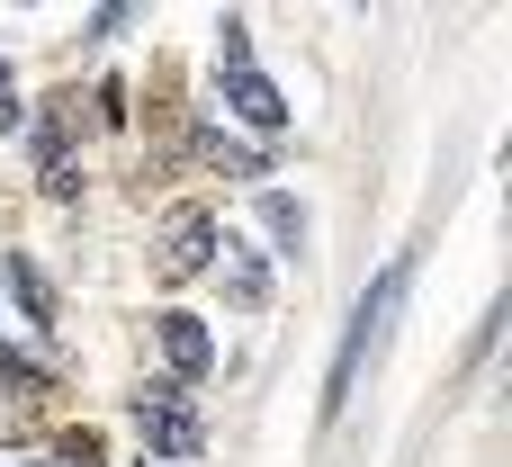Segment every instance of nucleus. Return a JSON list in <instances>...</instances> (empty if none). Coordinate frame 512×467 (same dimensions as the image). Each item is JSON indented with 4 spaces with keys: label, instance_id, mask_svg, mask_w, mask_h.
Here are the masks:
<instances>
[{
    "label": "nucleus",
    "instance_id": "7ed1b4c3",
    "mask_svg": "<svg viewBox=\"0 0 512 467\" xmlns=\"http://www.w3.org/2000/svg\"><path fill=\"white\" fill-rule=\"evenodd\" d=\"M225 99H234V117H252L261 135H279V126H288V99H279V81H261L252 63H243V72H225Z\"/></svg>",
    "mask_w": 512,
    "mask_h": 467
},
{
    "label": "nucleus",
    "instance_id": "6e6552de",
    "mask_svg": "<svg viewBox=\"0 0 512 467\" xmlns=\"http://www.w3.org/2000/svg\"><path fill=\"white\" fill-rule=\"evenodd\" d=\"M261 225L279 234V252H297V234H306V216H297V198H261Z\"/></svg>",
    "mask_w": 512,
    "mask_h": 467
},
{
    "label": "nucleus",
    "instance_id": "20e7f679",
    "mask_svg": "<svg viewBox=\"0 0 512 467\" xmlns=\"http://www.w3.org/2000/svg\"><path fill=\"white\" fill-rule=\"evenodd\" d=\"M153 333H162V360H171L180 378H207V360H216V342H207V324H198V315H162Z\"/></svg>",
    "mask_w": 512,
    "mask_h": 467
},
{
    "label": "nucleus",
    "instance_id": "0eeeda50",
    "mask_svg": "<svg viewBox=\"0 0 512 467\" xmlns=\"http://www.w3.org/2000/svg\"><path fill=\"white\" fill-rule=\"evenodd\" d=\"M54 467H108V441L99 432H63L54 441Z\"/></svg>",
    "mask_w": 512,
    "mask_h": 467
},
{
    "label": "nucleus",
    "instance_id": "f257e3e1",
    "mask_svg": "<svg viewBox=\"0 0 512 467\" xmlns=\"http://www.w3.org/2000/svg\"><path fill=\"white\" fill-rule=\"evenodd\" d=\"M207 261H216V216L207 207H171L162 234H153V270L162 279H198Z\"/></svg>",
    "mask_w": 512,
    "mask_h": 467
},
{
    "label": "nucleus",
    "instance_id": "f03ea898",
    "mask_svg": "<svg viewBox=\"0 0 512 467\" xmlns=\"http://www.w3.org/2000/svg\"><path fill=\"white\" fill-rule=\"evenodd\" d=\"M135 423H144V441H153L162 459H198V441H207L198 414L180 405V387H144V396H135Z\"/></svg>",
    "mask_w": 512,
    "mask_h": 467
},
{
    "label": "nucleus",
    "instance_id": "1a4fd4ad",
    "mask_svg": "<svg viewBox=\"0 0 512 467\" xmlns=\"http://www.w3.org/2000/svg\"><path fill=\"white\" fill-rule=\"evenodd\" d=\"M0 126H18V81H9V63H0Z\"/></svg>",
    "mask_w": 512,
    "mask_h": 467
},
{
    "label": "nucleus",
    "instance_id": "9d476101",
    "mask_svg": "<svg viewBox=\"0 0 512 467\" xmlns=\"http://www.w3.org/2000/svg\"><path fill=\"white\" fill-rule=\"evenodd\" d=\"M0 467H54V459H36V450H0Z\"/></svg>",
    "mask_w": 512,
    "mask_h": 467
},
{
    "label": "nucleus",
    "instance_id": "423d86ee",
    "mask_svg": "<svg viewBox=\"0 0 512 467\" xmlns=\"http://www.w3.org/2000/svg\"><path fill=\"white\" fill-rule=\"evenodd\" d=\"M225 288H234V306H243V315H261V297H270V279H261V261H252V252H243L234 234H225Z\"/></svg>",
    "mask_w": 512,
    "mask_h": 467
},
{
    "label": "nucleus",
    "instance_id": "39448f33",
    "mask_svg": "<svg viewBox=\"0 0 512 467\" xmlns=\"http://www.w3.org/2000/svg\"><path fill=\"white\" fill-rule=\"evenodd\" d=\"M0 279H9V297L27 306V324H54V288H45V270H36L27 252H9V261H0Z\"/></svg>",
    "mask_w": 512,
    "mask_h": 467
}]
</instances>
